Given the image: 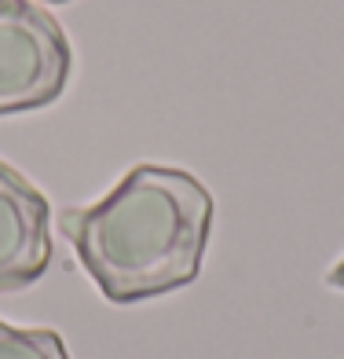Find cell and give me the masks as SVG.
Listing matches in <instances>:
<instances>
[{
  "mask_svg": "<svg viewBox=\"0 0 344 359\" xmlns=\"http://www.w3.org/2000/svg\"><path fill=\"white\" fill-rule=\"evenodd\" d=\"M0 359H70L67 345L55 330H19V326L0 323Z\"/></svg>",
  "mask_w": 344,
  "mask_h": 359,
  "instance_id": "cell-4",
  "label": "cell"
},
{
  "mask_svg": "<svg viewBox=\"0 0 344 359\" xmlns=\"http://www.w3.org/2000/svg\"><path fill=\"white\" fill-rule=\"evenodd\" d=\"M52 268V205L29 180L0 161V293L41 283Z\"/></svg>",
  "mask_w": 344,
  "mask_h": 359,
  "instance_id": "cell-3",
  "label": "cell"
},
{
  "mask_svg": "<svg viewBox=\"0 0 344 359\" xmlns=\"http://www.w3.org/2000/svg\"><path fill=\"white\" fill-rule=\"evenodd\" d=\"M59 227L106 301L139 304L198 279L212 194L184 169L136 165L103 202L67 209Z\"/></svg>",
  "mask_w": 344,
  "mask_h": 359,
  "instance_id": "cell-1",
  "label": "cell"
},
{
  "mask_svg": "<svg viewBox=\"0 0 344 359\" xmlns=\"http://www.w3.org/2000/svg\"><path fill=\"white\" fill-rule=\"evenodd\" d=\"M44 4H70V0H44Z\"/></svg>",
  "mask_w": 344,
  "mask_h": 359,
  "instance_id": "cell-6",
  "label": "cell"
},
{
  "mask_svg": "<svg viewBox=\"0 0 344 359\" xmlns=\"http://www.w3.org/2000/svg\"><path fill=\"white\" fill-rule=\"evenodd\" d=\"M70 41L34 0H0V118L52 107L70 81Z\"/></svg>",
  "mask_w": 344,
  "mask_h": 359,
  "instance_id": "cell-2",
  "label": "cell"
},
{
  "mask_svg": "<svg viewBox=\"0 0 344 359\" xmlns=\"http://www.w3.org/2000/svg\"><path fill=\"white\" fill-rule=\"evenodd\" d=\"M326 283H330L333 290H344V257L337 260V264H333V271L330 275H326Z\"/></svg>",
  "mask_w": 344,
  "mask_h": 359,
  "instance_id": "cell-5",
  "label": "cell"
}]
</instances>
